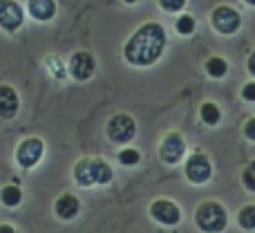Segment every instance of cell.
I'll return each mask as SVG.
<instances>
[{"mask_svg": "<svg viewBox=\"0 0 255 233\" xmlns=\"http://www.w3.org/2000/svg\"><path fill=\"white\" fill-rule=\"evenodd\" d=\"M150 218L163 227H177L181 222V209L168 198H159L150 204Z\"/></svg>", "mask_w": 255, "mask_h": 233, "instance_id": "obj_9", "label": "cell"}, {"mask_svg": "<svg viewBox=\"0 0 255 233\" xmlns=\"http://www.w3.org/2000/svg\"><path fill=\"white\" fill-rule=\"evenodd\" d=\"M124 2H128V4H134V2H139V0H124Z\"/></svg>", "mask_w": 255, "mask_h": 233, "instance_id": "obj_28", "label": "cell"}, {"mask_svg": "<svg viewBox=\"0 0 255 233\" xmlns=\"http://www.w3.org/2000/svg\"><path fill=\"white\" fill-rule=\"evenodd\" d=\"M20 110V97L9 83H0V119L11 121Z\"/></svg>", "mask_w": 255, "mask_h": 233, "instance_id": "obj_12", "label": "cell"}, {"mask_svg": "<svg viewBox=\"0 0 255 233\" xmlns=\"http://www.w3.org/2000/svg\"><path fill=\"white\" fill-rule=\"evenodd\" d=\"M238 225L244 231H255V204H247L238 213Z\"/></svg>", "mask_w": 255, "mask_h": 233, "instance_id": "obj_18", "label": "cell"}, {"mask_svg": "<svg viewBox=\"0 0 255 233\" xmlns=\"http://www.w3.org/2000/svg\"><path fill=\"white\" fill-rule=\"evenodd\" d=\"M244 137L249 141H255V117L247 119V123H244Z\"/></svg>", "mask_w": 255, "mask_h": 233, "instance_id": "obj_24", "label": "cell"}, {"mask_svg": "<svg viewBox=\"0 0 255 233\" xmlns=\"http://www.w3.org/2000/svg\"><path fill=\"white\" fill-rule=\"evenodd\" d=\"M106 135L112 144H130L136 135V121L126 112H119V115L110 117L106 126Z\"/></svg>", "mask_w": 255, "mask_h": 233, "instance_id": "obj_4", "label": "cell"}, {"mask_svg": "<svg viewBox=\"0 0 255 233\" xmlns=\"http://www.w3.org/2000/svg\"><path fill=\"white\" fill-rule=\"evenodd\" d=\"M119 162L124 164V166H136V164L141 162V153L136 148H124L119 153Z\"/></svg>", "mask_w": 255, "mask_h": 233, "instance_id": "obj_20", "label": "cell"}, {"mask_svg": "<svg viewBox=\"0 0 255 233\" xmlns=\"http://www.w3.org/2000/svg\"><path fill=\"white\" fill-rule=\"evenodd\" d=\"M184 175L190 184L199 186V184H206L208 180L213 177V164L211 159L206 157L204 153H195L186 159V168H184Z\"/></svg>", "mask_w": 255, "mask_h": 233, "instance_id": "obj_8", "label": "cell"}, {"mask_svg": "<svg viewBox=\"0 0 255 233\" xmlns=\"http://www.w3.org/2000/svg\"><path fill=\"white\" fill-rule=\"evenodd\" d=\"M166 29L163 25L150 20L132 31L124 45V58L134 67H150L161 58L166 49Z\"/></svg>", "mask_w": 255, "mask_h": 233, "instance_id": "obj_1", "label": "cell"}, {"mask_svg": "<svg viewBox=\"0 0 255 233\" xmlns=\"http://www.w3.org/2000/svg\"><path fill=\"white\" fill-rule=\"evenodd\" d=\"M79 211H81V200L72 193H63L61 198H56V202H54V213H56V218L63 222L74 220V218L79 216Z\"/></svg>", "mask_w": 255, "mask_h": 233, "instance_id": "obj_13", "label": "cell"}, {"mask_svg": "<svg viewBox=\"0 0 255 233\" xmlns=\"http://www.w3.org/2000/svg\"><path fill=\"white\" fill-rule=\"evenodd\" d=\"M43 153H45L43 139H40V137H27L16 148V162L20 168L29 171V168H34L36 164L43 159Z\"/></svg>", "mask_w": 255, "mask_h": 233, "instance_id": "obj_7", "label": "cell"}, {"mask_svg": "<svg viewBox=\"0 0 255 233\" xmlns=\"http://www.w3.org/2000/svg\"><path fill=\"white\" fill-rule=\"evenodd\" d=\"M211 25L217 34L231 36L240 29V25H242V16H240V11L233 9L231 4H217L211 13Z\"/></svg>", "mask_w": 255, "mask_h": 233, "instance_id": "obj_5", "label": "cell"}, {"mask_svg": "<svg viewBox=\"0 0 255 233\" xmlns=\"http://www.w3.org/2000/svg\"><path fill=\"white\" fill-rule=\"evenodd\" d=\"M242 99L249 103H255V81H249L242 88Z\"/></svg>", "mask_w": 255, "mask_h": 233, "instance_id": "obj_23", "label": "cell"}, {"mask_svg": "<svg viewBox=\"0 0 255 233\" xmlns=\"http://www.w3.org/2000/svg\"><path fill=\"white\" fill-rule=\"evenodd\" d=\"M27 13L38 22H49L56 16V0H27Z\"/></svg>", "mask_w": 255, "mask_h": 233, "instance_id": "obj_14", "label": "cell"}, {"mask_svg": "<svg viewBox=\"0 0 255 233\" xmlns=\"http://www.w3.org/2000/svg\"><path fill=\"white\" fill-rule=\"evenodd\" d=\"M25 22V11L16 0H0V29L9 31H18Z\"/></svg>", "mask_w": 255, "mask_h": 233, "instance_id": "obj_10", "label": "cell"}, {"mask_svg": "<svg viewBox=\"0 0 255 233\" xmlns=\"http://www.w3.org/2000/svg\"><path fill=\"white\" fill-rule=\"evenodd\" d=\"M247 67H249V74L255 79V49L249 54V61H247Z\"/></svg>", "mask_w": 255, "mask_h": 233, "instance_id": "obj_25", "label": "cell"}, {"mask_svg": "<svg viewBox=\"0 0 255 233\" xmlns=\"http://www.w3.org/2000/svg\"><path fill=\"white\" fill-rule=\"evenodd\" d=\"M157 2H159V7L168 13H177L186 7V0H157Z\"/></svg>", "mask_w": 255, "mask_h": 233, "instance_id": "obj_22", "label": "cell"}, {"mask_svg": "<svg viewBox=\"0 0 255 233\" xmlns=\"http://www.w3.org/2000/svg\"><path fill=\"white\" fill-rule=\"evenodd\" d=\"M199 117H202V121L206 123V126H217L222 119V110L217 108V103L204 101L202 108H199Z\"/></svg>", "mask_w": 255, "mask_h": 233, "instance_id": "obj_16", "label": "cell"}, {"mask_svg": "<svg viewBox=\"0 0 255 233\" xmlns=\"http://www.w3.org/2000/svg\"><path fill=\"white\" fill-rule=\"evenodd\" d=\"M247 4H251V7H255V0H244Z\"/></svg>", "mask_w": 255, "mask_h": 233, "instance_id": "obj_27", "label": "cell"}, {"mask_svg": "<svg viewBox=\"0 0 255 233\" xmlns=\"http://www.w3.org/2000/svg\"><path fill=\"white\" fill-rule=\"evenodd\" d=\"M195 225L204 233H222L229 225V213L215 200H206L195 209Z\"/></svg>", "mask_w": 255, "mask_h": 233, "instance_id": "obj_3", "label": "cell"}, {"mask_svg": "<svg viewBox=\"0 0 255 233\" xmlns=\"http://www.w3.org/2000/svg\"><path fill=\"white\" fill-rule=\"evenodd\" d=\"M67 70L76 81H90L94 76V72H97V58L90 52H74Z\"/></svg>", "mask_w": 255, "mask_h": 233, "instance_id": "obj_11", "label": "cell"}, {"mask_svg": "<svg viewBox=\"0 0 255 233\" xmlns=\"http://www.w3.org/2000/svg\"><path fill=\"white\" fill-rule=\"evenodd\" d=\"M175 29L179 31L181 36H190L195 31V18L190 16V13H181L175 20Z\"/></svg>", "mask_w": 255, "mask_h": 233, "instance_id": "obj_19", "label": "cell"}, {"mask_svg": "<svg viewBox=\"0 0 255 233\" xmlns=\"http://www.w3.org/2000/svg\"><path fill=\"white\" fill-rule=\"evenodd\" d=\"M115 173H112V166L106 162V159L99 157H83L74 164V182L83 189H90V186H106L112 182Z\"/></svg>", "mask_w": 255, "mask_h": 233, "instance_id": "obj_2", "label": "cell"}, {"mask_svg": "<svg viewBox=\"0 0 255 233\" xmlns=\"http://www.w3.org/2000/svg\"><path fill=\"white\" fill-rule=\"evenodd\" d=\"M204 67H206V74L211 76V79H224V76L229 74V63L222 56H211Z\"/></svg>", "mask_w": 255, "mask_h": 233, "instance_id": "obj_15", "label": "cell"}, {"mask_svg": "<svg viewBox=\"0 0 255 233\" xmlns=\"http://www.w3.org/2000/svg\"><path fill=\"white\" fill-rule=\"evenodd\" d=\"M242 184H244V189H247V191L255 193V162H251L242 171Z\"/></svg>", "mask_w": 255, "mask_h": 233, "instance_id": "obj_21", "label": "cell"}, {"mask_svg": "<svg viewBox=\"0 0 255 233\" xmlns=\"http://www.w3.org/2000/svg\"><path fill=\"white\" fill-rule=\"evenodd\" d=\"M0 202H2L7 209L18 207V204L22 202V191L18 189L16 184H9V186H4V189L0 191Z\"/></svg>", "mask_w": 255, "mask_h": 233, "instance_id": "obj_17", "label": "cell"}, {"mask_svg": "<svg viewBox=\"0 0 255 233\" xmlns=\"http://www.w3.org/2000/svg\"><path fill=\"white\" fill-rule=\"evenodd\" d=\"M184 155H186L184 135L177 130H170L159 144V159L163 164H168V166H175V164H179L184 159Z\"/></svg>", "mask_w": 255, "mask_h": 233, "instance_id": "obj_6", "label": "cell"}, {"mask_svg": "<svg viewBox=\"0 0 255 233\" xmlns=\"http://www.w3.org/2000/svg\"><path fill=\"white\" fill-rule=\"evenodd\" d=\"M0 233H16V227H11V225H0Z\"/></svg>", "mask_w": 255, "mask_h": 233, "instance_id": "obj_26", "label": "cell"}]
</instances>
